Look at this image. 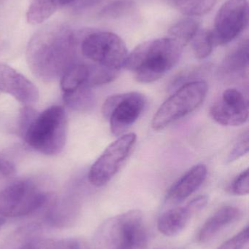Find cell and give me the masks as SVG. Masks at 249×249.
Wrapping results in <instances>:
<instances>
[{"label": "cell", "mask_w": 249, "mask_h": 249, "mask_svg": "<svg viewBox=\"0 0 249 249\" xmlns=\"http://www.w3.org/2000/svg\"><path fill=\"white\" fill-rule=\"evenodd\" d=\"M78 37L70 28L48 25L37 32L26 49L28 65L35 77L50 83L61 79L77 62Z\"/></svg>", "instance_id": "cell-1"}, {"label": "cell", "mask_w": 249, "mask_h": 249, "mask_svg": "<svg viewBox=\"0 0 249 249\" xmlns=\"http://www.w3.org/2000/svg\"><path fill=\"white\" fill-rule=\"evenodd\" d=\"M183 48L171 36L146 41L128 54L124 67L133 71L140 83H153L176 65Z\"/></svg>", "instance_id": "cell-2"}, {"label": "cell", "mask_w": 249, "mask_h": 249, "mask_svg": "<svg viewBox=\"0 0 249 249\" xmlns=\"http://www.w3.org/2000/svg\"><path fill=\"white\" fill-rule=\"evenodd\" d=\"M68 132L67 115L62 107L52 106L38 114L23 136L26 144L45 155L59 154Z\"/></svg>", "instance_id": "cell-3"}, {"label": "cell", "mask_w": 249, "mask_h": 249, "mask_svg": "<svg viewBox=\"0 0 249 249\" xmlns=\"http://www.w3.org/2000/svg\"><path fill=\"white\" fill-rule=\"evenodd\" d=\"M209 87L204 80L183 84L158 109L152 120L153 130H161L195 110L206 99Z\"/></svg>", "instance_id": "cell-4"}, {"label": "cell", "mask_w": 249, "mask_h": 249, "mask_svg": "<svg viewBox=\"0 0 249 249\" xmlns=\"http://www.w3.org/2000/svg\"><path fill=\"white\" fill-rule=\"evenodd\" d=\"M48 201V195L34 181L19 180L0 190V216H28L45 207Z\"/></svg>", "instance_id": "cell-5"}, {"label": "cell", "mask_w": 249, "mask_h": 249, "mask_svg": "<svg viewBox=\"0 0 249 249\" xmlns=\"http://www.w3.org/2000/svg\"><path fill=\"white\" fill-rule=\"evenodd\" d=\"M80 51L95 64L118 71L124 67L129 54L122 39L110 32L87 34L82 39Z\"/></svg>", "instance_id": "cell-6"}, {"label": "cell", "mask_w": 249, "mask_h": 249, "mask_svg": "<svg viewBox=\"0 0 249 249\" xmlns=\"http://www.w3.org/2000/svg\"><path fill=\"white\" fill-rule=\"evenodd\" d=\"M146 234L143 213L131 210L105 221L96 232L95 242L99 249H121Z\"/></svg>", "instance_id": "cell-7"}, {"label": "cell", "mask_w": 249, "mask_h": 249, "mask_svg": "<svg viewBox=\"0 0 249 249\" xmlns=\"http://www.w3.org/2000/svg\"><path fill=\"white\" fill-rule=\"evenodd\" d=\"M144 95L130 92L110 96L102 105V115L108 120L111 133L121 136L136 122L146 107Z\"/></svg>", "instance_id": "cell-8"}, {"label": "cell", "mask_w": 249, "mask_h": 249, "mask_svg": "<svg viewBox=\"0 0 249 249\" xmlns=\"http://www.w3.org/2000/svg\"><path fill=\"white\" fill-rule=\"evenodd\" d=\"M136 140L135 133H130L111 143L91 167L88 175L89 182L96 187L108 184L130 156Z\"/></svg>", "instance_id": "cell-9"}, {"label": "cell", "mask_w": 249, "mask_h": 249, "mask_svg": "<svg viewBox=\"0 0 249 249\" xmlns=\"http://www.w3.org/2000/svg\"><path fill=\"white\" fill-rule=\"evenodd\" d=\"M247 0H228L218 11L211 31L215 46L232 42L248 27Z\"/></svg>", "instance_id": "cell-10"}, {"label": "cell", "mask_w": 249, "mask_h": 249, "mask_svg": "<svg viewBox=\"0 0 249 249\" xmlns=\"http://www.w3.org/2000/svg\"><path fill=\"white\" fill-rule=\"evenodd\" d=\"M210 114L212 118L222 125H241L248 121V102L244 94L237 89H227L213 102Z\"/></svg>", "instance_id": "cell-11"}, {"label": "cell", "mask_w": 249, "mask_h": 249, "mask_svg": "<svg viewBox=\"0 0 249 249\" xmlns=\"http://www.w3.org/2000/svg\"><path fill=\"white\" fill-rule=\"evenodd\" d=\"M209 203V197L200 196L186 206L174 208L161 214L158 219V231L167 237H173L182 232L194 215L203 210Z\"/></svg>", "instance_id": "cell-12"}, {"label": "cell", "mask_w": 249, "mask_h": 249, "mask_svg": "<svg viewBox=\"0 0 249 249\" xmlns=\"http://www.w3.org/2000/svg\"><path fill=\"white\" fill-rule=\"evenodd\" d=\"M0 91L10 95L25 106L35 105L39 100L38 88L23 74L1 62Z\"/></svg>", "instance_id": "cell-13"}, {"label": "cell", "mask_w": 249, "mask_h": 249, "mask_svg": "<svg viewBox=\"0 0 249 249\" xmlns=\"http://www.w3.org/2000/svg\"><path fill=\"white\" fill-rule=\"evenodd\" d=\"M208 171L203 164L194 165L184 174L168 190L166 200L168 203H178L195 193L206 181Z\"/></svg>", "instance_id": "cell-14"}, {"label": "cell", "mask_w": 249, "mask_h": 249, "mask_svg": "<svg viewBox=\"0 0 249 249\" xmlns=\"http://www.w3.org/2000/svg\"><path fill=\"white\" fill-rule=\"evenodd\" d=\"M241 216L242 212L236 206L221 208L203 224L196 236V241L198 244L209 242L225 228L239 220Z\"/></svg>", "instance_id": "cell-15"}, {"label": "cell", "mask_w": 249, "mask_h": 249, "mask_svg": "<svg viewBox=\"0 0 249 249\" xmlns=\"http://www.w3.org/2000/svg\"><path fill=\"white\" fill-rule=\"evenodd\" d=\"M79 0H32L26 18L30 24L38 25L49 18L57 10L68 7L74 10Z\"/></svg>", "instance_id": "cell-16"}, {"label": "cell", "mask_w": 249, "mask_h": 249, "mask_svg": "<svg viewBox=\"0 0 249 249\" xmlns=\"http://www.w3.org/2000/svg\"><path fill=\"white\" fill-rule=\"evenodd\" d=\"M77 209L67 203L53 201L45 213V221L54 228L70 227L77 220Z\"/></svg>", "instance_id": "cell-17"}, {"label": "cell", "mask_w": 249, "mask_h": 249, "mask_svg": "<svg viewBox=\"0 0 249 249\" xmlns=\"http://www.w3.org/2000/svg\"><path fill=\"white\" fill-rule=\"evenodd\" d=\"M89 64L76 62L67 69L61 77V88L63 93H72L88 86ZM90 89V88H89Z\"/></svg>", "instance_id": "cell-18"}, {"label": "cell", "mask_w": 249, "mask_h": 249, "mask_svg": "<svg viewBox=\"0 0 249 249\" xmlns=\"http://www.w3.org/2000/svg\"><path fill=\"white\" fill-rule=\"evenodd\" d=\"M249 39H244L234 48L224 60L221 71L225 74L238 73L249 67Z\"/></svg>", "instance_id": "cell-19"}, {"label": "cell", "mask_w": 249, "mask_h": 249, "mask_svg": "<svg viewBox=\"0 0 249 249\" xmlns=\"http://www.w3.org/2000/svg\"><path fill=\"white\" fill-rule=\"evenodd\" d=\"M200 29V23L192 18L181 19L169 29L171 37L179 42L183 46L191 42Z\"/></svg>", "instance_id": "cell-20"}, {"label": "cell", "mask_w": 249, "mask_h": 249, "mask_svg": "<svg viewBox=\"0 0 249 249\" xmlns=\"http://www.w3.org/2000/svg\"><path fill=\"white\" fill-rule=\"evenodd\" d=\"M174 7L185 16H204L214 7L217 0H171Z\"/></svg>", "instance_id": "cell-21"}, {"label": "cell", "mask_w": 249, "mask_h": 249, "mask_svg": "<svg viewBox=\"0 0 249 249\" xmlns=\"http://www.w3.org/2000/svg\"><path fill=\"white\" fill-rule=\"evenodd\" d=\"M63 100L73 110L85 111L93 106L94 96L91 89L83 87L72 93H63Z\"/></svg>", "instance_id": "cell-22"}, {"label": "cell", "mask_w": 249, "mask_h": 249, "mask_svg": "<svg viewBox=\"0 0 249 249\" xmlns=\"http://www.w3.org/2000/svg\"><path fill=\"white\" fill-rule=\"evenodd\" d=\"M191 42L193 53L198 59L209 56L215 47L212 32L208 29H199Z\"/></svg>", "instance_id": "cell-23"}, {"label": "cell", "mask_w": 249, "mask_h": 249, "mask_svg": "<svg viewBox=\"0 0 249 249\" xmlns=\"http://www.w3.org/2000/svg\"><path fill=\"white\" fill-rule=\"evenodd\" d=\"M135 8L136 4L132 0H114L102 9L99 16L104 18H120L131 14Z\"/></svg>", "instance_id": "cell-24"}, {"label": "cell", "mask_w": 249, "mask_h": 249, "mask_svg": "<svg viewBox=\"0 0 249 249\" xmlns=\"http://www.w3.org/2000/svg\"><path fill=\"white\" fill-rule=\"evenodd\" d=\"M37 249H90L89 245L80 238H64L38 242Z\"/></svg>", "instance_id": "cell-25"}, {"label": "cell", "mask_w": 249, "mask_h": 249, "mask_svg": "<svg viewBox=\"0 0 249 249\" xmlns=\"http://www.w3.org/2000/svg\"><path fill=\"white\" fill-rule=\"evenodd\" d=\"M38 115L37 111L30 106H26L20 109L19 121H18V132L21 137H23L25 132L32 124Z\"/></svg>", "instance_id": "cell-26"}, {"label": "cell", "mask_w": 249, "mask_h": 249, "mask_svg": "<svg viewBox=\"0 0 249 249\" xmlns=\"http://www.w3.org/2000/svg\"><path fill=\"white\" fill-rule=\"evenodd\" d=\"M230 192L235 196H247L249 193V169L242 171L230 186Z\"/></svg>", "instance_id": "cell-27"}, {"label": "cell", "mask_w": 249, "mask_h": 249, "mask_svg": "<svg viewBox=\"0 0 249 249\" xmlns=\"http://www.w3.org/2000/svg\"><path fill=\"white\" fill-rule=\"evenodd\" d=\"M249 149V135L248 130L243 134L234 146L232 150L230 153L228 161L229 162H233L239 159L246 154L248 153Z\"/></svg>", "instance_id": "cell-28"}, {"label": "cell", "mask_w": 249, "mask_h": 249, "mask_svg": "<svg viewBox=\"0 0 249 249\" xmlns=\"http://www.w3.org/2000/svg\"><path fill=\"white\" fill-rule=\"evenodd\" d=\"M249 228H244L239 233L224 243L218 249H243L249 243Z\"/></svg>", "instance_id": "cell-29"}, {"label": "cell", "mask_w": 249, "mask_h": 249, "mask_svg": "<svg viewBox=\"0 0 249 249\" xmlns=\"http://www.w3.org/2000/svg\"><path fill=\"white\" fill-rule=\"evenodd\" d=\"M16 166L7 158H0V180L9 178L16 174Z\"/></svg>", "instance_id": "cell-30"}, {"label": "cell", "mask_w": 249, "mask_h": 249, "mask_svg": "<svg viewBox=\"0 0 249 249\" xmlns=\"http://www.w3.org/2000/svg\"><path fill=\"white\" fill-rule=\"evenodd\" d=\"M147 234L125 244L121 249H147Z\"/></svg>", "instance_id": "cell-31"}, {"label": "cell", "mask_w": 249, "mask_h": 249, "mask_svg": "<svg viewBox=\"0 0 249 249\" xmlns=\"http://www.w3.org/2000/svg\"><path fill=\"white\" fill-rule=\"evenodd\" d=\"M6 219L5 218L3 217V216H0V229H1V227L5 224Z\"/></svg>", "instance_id": "cell-32"}]
</instances>
